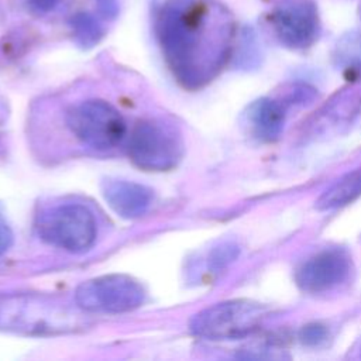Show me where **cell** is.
I'll use <instances>...</instances> for the list:
<instances>
[{"mask_svg": "<svg viewBox=\"0 0 361 361\" xmlns=\"http://www.w3.org/2000/svg\"><path fill=\"white\" fill-rule=\"evenodd\" d=\"M152 25L169 68L188 87L216 75L234 32L231 16L214 0H154Z\"/></svg>", "mask_w": 361, "mask_h": 361, "instance_id": "obj_1", "label": "cell"}, {"mask_svg": "<svg viewBox=\"0 0 361 361\" xmlns=\"http://www.w3.org/2000/svg\"><path fill=\"white\" fill-rule=\"evenodd\" d=\"M85 327L66 303L42 293H0V330L23 336H59Z\"/></svg>", "mask_w": 361, "mask_h": 361, "instance_id": "obj_2", "label": "cell"}, {"mask_svg": "<svg viewBox=\"0 0 361 361\" xmlns=\"http://www.w3.org/2000/svg\"><path fill=\"white\" fill-rule=\"evenodd\" d=\"M268 309L254 300L234 299L199 312L190 322L193 334L206 340H235L255 333Z\"/></svg>", "mask_w": 361, "mask_h": 361, "instance_id": "obj_3", "label": "cell"}, {"mask_svg": "<svg viewBox=\"0 0 361 361\" xmlns=\"http://www.w3.org/2000/svg\"><path fill=\"white\" fill-rule=\"evenodd\" d=\"M128 154L144 171H169L183 155V141L171 124L157 120L142 121L133 130Z\"/></svg>", "mask_w": 361, "mask_h": 361, "instance_id": "obj_4", "label": "cell"}, {"mask_svg": "<svg viewBox=\"0 0 361 361\" xmlns=\"http://www.w3.org/2000/svg\"><path fill=\"white\" fill-rule=\"evenodd\" d=\"M39 237L69 252L89 250L96 238V221L82 204H62L41 214L37 223Z\"/></svg>", "mask_w": 361, "mask_h": 361, "instance_id": "obj_5", "label": "cell"}, {"mask_svg": "<svg viewBox=\"0 0 361 361\" xmlns=\"http://www.w3.org/2000/svg\"><path fill=\"white\" fill-rule=\"evenodd\" d=\"M145 292L134 278L123 274L104 275L79 285L75 293L78 306L89 313L116 314L140 307Z\"/></svg>", "mask_w": 361, "mask_h": 361, "instance_id": "obj_6", "label": "cell"}, {"mask_svg": "<svg viewBox=\"0 0 361 361\" xmlns=\"http://www.w3.org/2000/svg\"><path fill=\"white\" fill-rule=\"evenodd\" d=\"M66 121L76 138L99 149L114 147L126 133L120 113L103 100H87L75 106Z\"/></svg>", "mask_w": 361, "mask_h": 361, "instance_id": "obj_7", "label": "cell"}, {"mask_svg": "<svg viewBox=\"0 0 361 361\" xmlns=\"http://www.w3.org/2000/svg\"><path fill=\"white\" fill-rule=\"evenodd\" d=\"M279 42L292 49L310 47L319 35V17L312 0H281L269 16Z\"/></svg>", "mask_w": 361, "mask_h": 361, "instance_id": "obj_8", "label": "cell"}, {"mask_svg": "<svg viewBox=\"0 0 361 361\" xmlns=\"http://www.w3.org/2000/svg\"><path fill=\"white\" fill-rule=\"evenodd\" d=\"M350 257L343 250H324L306 259L296 271L298 286L307 293H326L347 281Z\"/></svg>", "mask_w": 361, "mask_h": 361, "instance_id": "obj_9", "label": "cell"}, {"mask_svg": "<svg viewBox=\"0 0 361 361\" xmlns=\"http://www.w3.org/2000/svg\"><path fill=\"white\" fill-rule=\"evenodd\" d=\"M107 204L124 219L142 216L152 203L151 189L130 180L109 179L102 186Z\"/></svg>", "mask_w": 361, "mask_h": 361, "instance_id": "obj_10", "label": "cell"}, {"mask_svg": "<svg viewBox=\"0 0 361 361\" xmlns=\"http://www.w3.org/2000/svg\"><path fill=\"white\" fill-rule=\"evenodd\" d=\"M245 117L250 133L261 141L276 140L281 135L285 123L282 106L267 97L251 103Z\"/></svg>", "mask_w": 361, "mask_h": 361, "instance_id": "obj_11", "label": "cell"}, {"mask_svg": "<svg viewBox=\"0 0 361 361\" xmlns=\"http://www.w3.org/2000/svg\"><path fill=\"white\" fill-rule=\"evenodd\" d=\"M361 196V168H357L329 186L316 200L317 210H333L353 203Z\"/></svg>", "mask_w": 361, "mask_h": 361, "instance_id": "obj_12", "label": "cell"}, {"mask_svg": "<svg viewBox=\"0 0 361 361\" xmlns=\"http://www.w3.org/2000/svg\"><path fill=\"white\" fill-rule=\"evenodd\" d=\"M75 34L83 45H92L100 38V28L87 14H79L72 21Z\"/></svg>", "mask_w": 361, "mask_h": 361, "instance_id": "obj_13", "label": "cell"}, {"mask_svg": "<svg viewBox=\"0 0 361 361\" xmlns=\"http://www.w3.org/2000/svg\"><path fill=\"white\" fill-rule=\"evenodd\" d=\"M340 56L345 61L347 69L354 72L361 66V37H348L340 47Z\"/></svg>", "mask_w": 361, "mask_h": 361, "instance_id": "obj_14", "label": "cell"}, {"mask_svg": "<svg viewBox=\"0 0 361 361\" xmlns=\"http://www.w3.org/2000/svg\"><path fill=\"white\" fill-rule=\"evenodd\" d=\"M238 255V247L234 244H223L220 247H217L216 250H213L212 255H210V265L213 269H221L223 267H226L227 264H230L231 261H234V258Z\"/></svg>", "mask_w": 361, "mask_h": 361, "instance_id": "obj_15", "label": "cell"}, {"mask_svg": "<svg viewBox=\"0 0 361 361\" xmlns=\"http://www.w3.org/2000/svg\"><path fill=\"white\" fill-rule=\"evenodd\" d=\"M327 336V330L324 329V326L319 324V323H312L305 326L300 330V340L302 343L307 344V345H316L319 343H322Z\"/></svg>", "mask_w": 361, "mask_h": 361, "instance_id": "obj_16", "label": "cell"}, {"mask_svg": "<svg viewBox=\"0 0 361 361\" xmlns=\"http://www.w3.org/2000/svg\"><path fill=\"white\" fill-rule=\"evenodd\" d=\"M13 244V233L4 217L0 214V255H3Z\"/></svg>", "mask_w": 361, "mask_h": 361, "instance_id": "obj_17", "label": "cell"}, {"mask_svg": "<svg viewBox=\"0 0 361 361\" xmlns=\"http://www.w3.org/2000/svg\"><path fill=\"white\" fill-rule=\"evenodd\" d=\"M59 1L61 0H27V4L38 13H47L55 8L59 4Z\"/></svg>", "mask_w": 361, "mask_h": 361, "instance_id": "obj_18", "label": "cell"}, {"mask_svg": "<svg viewBox=\"0 0 361 361\" xmlns=\"http://www.w3.org/2000/svg\"><path fill=\"white\" fill-rule=\"evenodd\" d=\"M99 1V7L100 10L106 14V16H114L117 11V4L116 0H97Z\"/></svg>", "mask_w": 361, "mask_h": 361, "instance_id": "obj_19", "label": "cell"}, {"mask_svg": "<svg viewBox=\"0 0 361 361\" xmlns=\"http://www.w3.org/2000/svg\"><path fill=\"white\" fill-rule=\"evenodd\" d=\"M360 14H361V10H360Z\"/></svg>", "mask_w": 361, "mask_h": 361, "instance_id": "obj_20", "label": "cell"}]
</instances>
